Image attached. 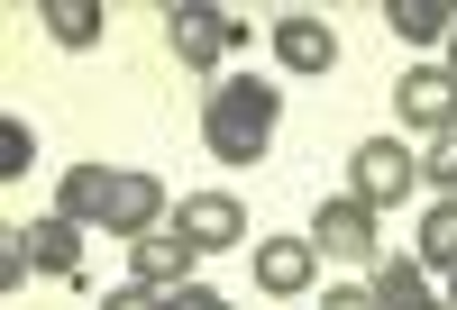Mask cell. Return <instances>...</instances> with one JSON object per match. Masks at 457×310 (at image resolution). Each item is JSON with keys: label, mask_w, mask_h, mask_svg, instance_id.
<instances>
[{"label": "cell", "mask_w": 457, "mask_h": 310, "mask_svg": "<svg viewBox=\"0 0 457 310\" xmlns=\"http://www.w3.org/2000/svg\"><path fill=\"white\" fill-rule=\"evenodd\" d=\"M165 310H238V301H220L211 283H183V292H165Z\"/></svg>", "instance_id": "obj_20"}, {"label": "cell", "mask_w": 457, "mask_h": 310, "mask_svg": "<svg viewBox=\"0 0 457 310\" xmlns=\"http://www.w3.org/2000/svg\"><path fill=\"white\" fill-rule=\"evenodd\" d=\"M174 228H183L202 256H211V247H247V210L228 201V192H193V201H174Z\"/></svg>", "instance_id": "obj_6"}, {"label": "cell", "mask_w": 457, "mask_h": 310, "mask_svg": "<svg viewBox=\"0 0 457 310\" xmlns=\"http://www.w3.org/2000/svg\"><path fill=\"white\" fill-rule=\"evenodd\" d=\"M411 183H421V155H411L403 137H366L357 155H348V192L366 210H394V201H411Z\"/></svg>", "instance_id": "obj_3"}, {"label": "cell", "mask_w": 457, "mask_h": 310, "mask_svg": "<svg viewBox=\"0 0 457 310\" xmlns=\"http://www.w3.org/2000/svg\"><path fill=\"white\" fill-rule=\"evenodd\" d=\"M275 110H284L275 83H256V73H228V83L211 92V110H202L211 155H220V165H256V155L275 146Z\"/></svg>", "instance_id": "obj_1"}, {"label": "cell", "mask_w": 457, "mask_h": 310, "mask_svg": "<svg viewBox=\"0 0 457 310\" xmlns=\"http://www.w3.org/2000/svg\"><path fill=\"white\" fill-rule=\"evenodd\" d=\"M394 110H403L411 128H430V137L457 128V73H448V64H411L403 83H394Z\"/></svg>", "instance_id": "obj_5"}, {"label": "cell", "mask_w": 457, "mask_h": 310, "mask_svg": "<svg viewBox=\"0 0 457 310\" xmlns=\"http://www.w3.org/2000/svg\"><path fill=\"white\" fill-rule=\"evenodd\" d=\"M385 28H394V37H411V46H439V37L457 28V0H394Z\"/></svg>", "instance_id": "obj_13"}, {"label": "cell", "mask_w": 457, "mask_h": 310, "mask_svg": "<svg viewBox=\"0 0 457 310\" xmlns=\"http://www.w3.org/2000/svg\"><path fill=\"white\" fill-rule=\"evenodd\" d=\"M28 155H37L28 146V119H0V174H28Z\"/></svg>", "instance_id": "obj_19"}, {"label": "cell", "mask_w": 457, "mask_h": 310, "mask_svg": "<svg viewBox=\"0 0 457 310\" xmlns=\"http://www.w3.org/2000/svg\"><path fill=\"white\" fill-rule=\"evenodd\" d=\"M275 55L293 73H329L338 64V37H329V19H275Z\"/></svg>", "instance_id": "obj_12"}, {"label": "cell", "mask_w": 457, "mask_h": 310, "mask_svg": "<svg viewBox=\"0 0 457 310\" xmlns=\"http://www.w3.org/2000/svg\"><path fill=\"white\" fill-rule=\"evenodd\" d=\"M448 73H457V28H448Z\"/></svg>", "instance_id": "obj_23"}, {"label": "cell", "mask_w": 457, "mask_h": 310, "mask_svg": "<svg viewBox=\"0 0 457 310\" xmlns=\"http://www.w3.org/2000/svg\"><path fill=\"white\" fill-rule=\"evenodd\" d=\"M421 265H439V274H457V192L421 219Z\"/></svg>", "instance_id": "obj_16"}, {"label": "cell", "mask_w": 457, "mask_h": 310, "mask_svg": "<svg viewBox=\"0 0 457 310\" xmlns=\"http://www.w3.org/2000/svg\"><path fill=\"white\" fill-rule=\"evenodd\" d=\"M421 174L457 192V128H439V137H430V155H421Z\"/></svg>", "instance_id": "obj_17"}, {"label": "cell", "mask_w": 457, "mask_h": 310, "mask_svg": "<svg viewBox=\"0 0 457 310\" xmlns=\"http://www.w3.org/2000/svg\"><path fill=\"white\" fill-rule=\"evenodd\" d=\"M37 19H46L55 46H101V0H46Z\"/></svg>", "instance_id": "obj_14"}, {"label": "cell", "mask_w": 457, "mask_h": 310, "mask_svg": "<svg viewBox=\"0 0 457 310\" xmlns=\"http://www.w3.org/2000/svg\"><path fill=\"white\" fill-rule=\"evenodd\" d=\"M19 247H28L37 274H73V265H83V228H73L64 210H46V219H28V228H19Z\"/></svg>", "instance_id": "obj_11"}, {"label": "cell", "mask_w": 457, "mask_h": 310, "mask_svg": "<svg viewBox=\"0 0 457 310\" xmlns=\"http://www.w3.org/2000/svg\"><path fill=\"white\" fill-rule=\"evenodd\" d=\"M312 265H320L312 238H265L256 247V283L275 292V301H293V292H312Z\"/></svg>", "instance_id": "obj_10"}, {"label": "cell", "mask_w": 457, "mask_h": 310, "mask_svg": "<svg viewBox=\"0 0 457 310\" xmlns=\"http://www.w3.org/2000/svg\"><path fill=\"white\" fill-rule=\"evenodd\" d=\"M165 37H174V64H193V73H220L228 55L247 46V19H228L220 0H174V10H165Z\"/></svg>", "instance_id": "obj_2"}, {"label": "cell", "mask_w": 457, "mask_h": 310, "mask_svg": "<svg viewBox=\"0 0 457 310\" xmlns=\"http://www.w3.org/2000/svg\"><path fill=\"white\" fill-rule=\"evenodd\" d=\"M366 292H375V310H411V301H430V283H421V265H411V256H385Z\"/></svg>", "instance_id": "obj_15"}, {"label": "cell", "mask_w": 457, "mask_h": 310, "mask_svg": "<svg viewBox=\"0 0 457 310\" xmlns=\"http://www.w3.org/2000/svg\"><path fill=\"white\" fill-rule=\"evenodd\" d=\"M101 310H165V292H146V283H129V292H110Z\"/></svg>", "instance_id": "obj_21"}, {"label": "cell", "mask_w": 457, "mask_h": 310, "mask_svg": "<svg viewBox=\"0 0 457 310\" xmlns=\"http://www.w3.org/2000/svg\"><path fill=\"white\" fill-rule=\"evenodd\" d=\"M110 192H120V165H73V174L55 183V210H64L73 228H110Z\"/></svg>", "instance_id": "obj_8"}, {"label": "cell", "mask_w": 457, "mask_h": 310, "mask_svg": "<svg viewBox=\"0 0 457 310\" xmlns=\"http://www.w3.org/2000/svg\"><path fill=\"white\" fill-rule=\"evenodd\" d=\"M156 219H165V183L156 174H120V192H110V238H156Z\"/></svg>", "instance_id": "obj_9"}, {"label": "cell", "mask_w": 457, "mask_h": 310, "mask_svg": "<svg viewBox=\"0 0 457 310\" xmlns=\"http://www.w3.org/2000/svg\"><path fill=\"white\" fill-rule=\"evenodd\" d=\"M411 310H439V301H411Z\"/></svg>", "instance_id": "obj_25"}, {"label": "cell", "mask_w": 457, "mask_h": 310, "mask_svg": "<svg viewBox=\"0 0 457 310\" xmlns=\"http://www.w3.org/2000/svg\"><path fill=\"white\" fill-rule=\"evenodd\" d=\"M37 274V265H28V247H19V228H0V292H19Z\"/></svg>", "instance_id": "obj_18"}, {"label": "cell", "mask_w": 457, "mask_h": 310, "mask_svg": "<svg viewBox=\"0 0 457 310\" xmlns=\"http://www.w3.org/2000/svg\"><path fill=\"white\" fill-rule=\"evenodd\" d=\"M312 247H320V256H338V265H375V210L357 201V192L320 201V219H312Z\"/></svg>", "instance_id": "obj_4"}, {"label": "cell", "mask_w": 457, "mask_h": 310, "mask_svg": "<svg viewBox=\"0 0 457 310\" xmlns=\"http://www.w3.org/2000/svg\"><path fill=\"white\" fill-rule=\"evenodd\" d=\"M129 256H137V283H146V292H183V283H193V256H202V247L183 238V228H156V238H137Z\"/></svg>", "instance_id": "obj_7"}, {"label": "cell", "mask_w": 457, "mask_h": 310, "mask_svg": "<svg viewBox=\"0 0 457 310\" xmlns=\"http://www.w3.org/2000/svg\"><path fill=\"white\" fill-rule=\"evenodd\" d=\"M312 310H375V292H357V283H338V292H320Z\"/></svg>", "instance_id": "obj_22"}, {"label": "cell", "mask_w": 457, "mask_h": 310, "mask_svg": "<svg viewBox=\"0 0 457 310\" xmlns=\"http://www.w3.org/2000/svg\"><path fill=\"white\" fill-rule=\"evenodd\" d=\"M448 310H457V274H448Z\"/></svg>", "instance_id": "obj_24"}]
</instances>
